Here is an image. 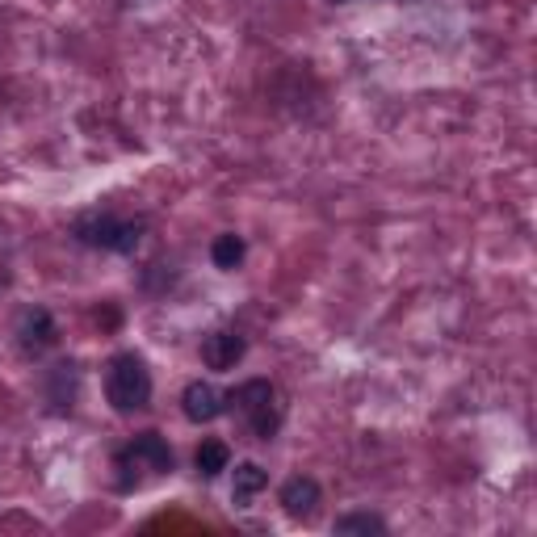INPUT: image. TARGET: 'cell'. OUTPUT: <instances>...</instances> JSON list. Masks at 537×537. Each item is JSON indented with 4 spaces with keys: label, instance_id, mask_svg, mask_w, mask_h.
Listing matches in <instances>:
<instances>
[{
    "label": "cell",
    "instance_id": "4fadbf2b",
    "mask_svg": "<svg viewBox=\"0 0 537 537\" xmlns=\"http://www.w3.org/2000/svg\"><path fill=\"white\" fill-rule=\"evenodd\" d=\"M336 533H365V537H370V533H386V521L382 517H374V512H349V517H340L336 525H332Z\"/></svg>",
    "mask_w": 537,
    "mask_h": 537
},
{
    "label": "cell",
    "instance_id": "7c38bea8",
    "mask_svg": "<svg viewBox=\"0 0 537 537\" xmlns=\"http://www.w3.org/2000/svg\"><path fill=\"white\" fill-rule=\"evenodd\" d=\"M76 365H55L51 370V403H59V407H72V399H76Z\"/></svg>",
    "mask_w": 537,
    "mask_h": 537
},
{
    "label": "cell",
    "instance_id": "52a82bcc",
    "mask_svg": "<svg viewBox=\"0 0 537 537\" xmlns=\"http://www.w3.org/2000/svg\"><path fill=\"white\" fill-rule=\"evenodd\" d=\"M181 412H185L189 424H210L227 412V399L214 391L210 382H189L181 391Z\"/></svg>",
    "mask_w": 537,
    "mask_h": 537
},
{
    "label": "cell",
    "instance_id": "5b68a950",
    "mask_svg": "<svg viewBox=\"0 0 537 537\" xmlns=\"http://www.w3.org/2000/svg\"><path fill=\"white\" fill-rule=\"evenodd\" d=\"M17 345L26 349V353H47V349H55L59 345V324H55V315L51 311H42V307H34V311H26L17 319Z\"/></svg>",
    "mask_w": 537,
    "mask_h": 537
},
{
    "label": "cell",
    "instance_id": "9c48e42d",
    "mask_svg": "<svg viewBox=\"0 0 537 537\" xmlns=\"http://www.w3.org/2000/svg\"><path fill=\"white\" fill-rule=\"evenodd\" d=\"M269 487V470L261 466V462H240L235 466V479H231V500L240 504V508H248L261 491Z\"/></svg>",
    "mask_w": 537,
    "mask_h": 537
},
{
    "label": "cell",
    "instance_id": "ba28073f",
    "mask_svg": "<svg viewBox=\"0 0 537 537\" xmlns=\"http://www.w3.org/2000/svg\"><path fill=\"white\" fill-rule=\"evenodd\" d=\"M277 500H282V508L290 512V517H315V508H319V483L307 479V475H294V479L282 483Z\"/></svg>",
    "mask_w": 537,
    "mask_h": 537
},
{
    "label": "cell",
    "instance_id": "30bf717a",
    "mask_svg": "<svg viewBox=\"0 0 537 537\" xmlns=\"http://www.w3.org/2000/svg\"><path fill=\"white\" fill-rule=\"evenodd\" d=\"M244 256H248V244H244V235H235V231H223L219 240L210 244V261L214 269H240L244 265Z\"/></svg>",
    "mask_w": 537,
    "mask_h": 537
},
{
    "label": "cell",
    "instance_id": "8992f818",
    "mask_svg": "<svg viewBox=\"0 0 537 537\" xmlns=\"http://www.w3.org/2000/svg\"><path fill=\"white\" fill-rule=\"evenodd\" d=\"M244 353H248V340L240 332H210L202 340V361H206V370H214V374L235 370V365L244 361Z\"/></svg>",
    "mask_w": 537,
    "mask_h": 537
},
{
    "label": "cell",
    "instance_id": "8fae6325",
    "mask_svg": "<svg viewBox=\"0 0 537 537\" xmlns=\"http://www.w3.org/2000/svg\"><path fill=\"white\" fill-rule=\"evenodd\" d=\"M193 466H198L202 479H214V475H223V470H231V449H227V441H202L198 454H193Z\"/></svg>",
    "mask_w": 537,
    "mask_h": 537
},
{
    "label": "cell",
    "instance_id": "3957f363",
    "mask_svg": "<svg viewBox=\"0 0 537 537\" xmlns=\"http://www.w3.org/2000/svg\"><path fill=\"white\" fill-rule=\"evenodd\" d=\"M72 235L84 248H105V252H135L143 240V223L118 219V214H80L72 223Z\"/></svg>",
    "mask_w": 537,
    "mask_h": 537
},
{
    "label": "cell",
    "instance_id": "6da1fadb",
    "mask_svg": "<svg viewBox=\"0 0 537 537\" xmlns=\"http://www.w3.org/2000/svg\"><path fill=\"white\" fill-rule=\"evenodd\" d=\"M105 399L122 416H135L152 403V370L139 353H118L105 365Z\"/></svg>",
    "mask_w": 537,
    "mask_h": 537
},
{
    "label": "cell",
    "instance_id": "277c9868",
    "mask_svg": "<svg viewBox=\"0 0 537 537\" xmlns=\"http://www.w3.org/2000/svg\"><path fill=\"white\" fill-rule=\"evenodd\" d=\"M131 466H143V470H152V475H168V470L177 466L173 445H168L160 433H139L118 454V470H131Z\"/></svg>",
    "mask_w": 537,
    "mask_h": 537
},
{
    "label": "cell",
    "instance_id": "7a4b0ae2",
    "mask_svg": "<svg viewBox=\"0 0 537 537\" xmlns=\"http://www.w3.org/2000/svg\"><path fill=\"white\" fill-rule=\"evenodd\" d=\"M231 403V412H240L244 424H248V433L256 441H273L277 437V428H282V403H277V391H273V382L269 378H248L240 382L235 391L227 395Z\"/></svg>",
    "mask_w": 537,
    "mask_h": 537
}]
</instances>
